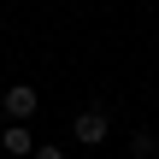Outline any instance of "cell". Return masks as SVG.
Wrapping results in <instances>:
<instances>
[{"instance_id":"cell-4","label":"cell","mask_w":159,"mask_h":159,"mask_svg":"<svg viewBox=\"0 0 159 159\" xmlns=\"http://www.w3.org/2000/svg\"><path fill=\"white\" fill-rule=\"evenodd\" d=\"M130 153H136V159H153V153H159L153 130H136V136H130Z\"/></svg>"},{"instance_id":"cell-2","label":"cell","mask_w":159,"mask_h":159,"mask_svg":"<svg viewBox=\"0 0 159 159\" xmlns=\"http://www.w3.org/2000/svg\"><path fill=\"white\" fill-rule=\"evenodd\" d=\"M71 136H77V142H89V148H94V142H106V112H100V106H89V112H77V124H71Z\"/></svg>"},{"instance_id":"cell-3","label":"cell","mask_w":159,"mask_h":159,"mask_svg":"<svg viewBox=\"0 0 159 159\" xmlns=\"http://www.w3.org/2000/svg\"><path fill=\"white\" fill-rule=\"evenodd\" d=\"M0 148H6V153H35V136H30L24 124H6V136H0Z\"/></svg>"},{"instance_id":"cell-1","label":"cell","mask_w":159,"mask_h":159,"mask_svg":"<svg viewBox=\"0 0 159 159\" xmlns=\"http://www.w3.org/2000/svg\"><path fill=\"white\" fill-rule=\"evenodd\" d=\"M35 100H41V94H35V89H30V83H12V89H6V94H0V112H6V118H12V124H24V118H30V112H35Z\"/></svg>"},{"instance_id":"cell-5","label":"cell","mask_w":159,"mask_h":159,"mask_svg":"<svg viewBox=\"0 0 159 159\" xmlns=\"http://www.w3.org/2000/svg\"><path fill=\"white\" fill-rule=\"evenodd\" d=\"M30 159H65V153H59L53 142H41V148H35V153H30Z\"/></svg>"}]
</instances>
